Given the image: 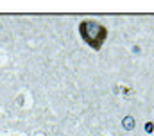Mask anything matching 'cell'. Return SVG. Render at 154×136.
Masks as SVG:
<instances>
[{
    "instance_id": "obj_1",
    "label": "cell",
    "mask_w": 154,
    "mask_h": 136,
    "mask_svg": "<svg viewBox=\"0 0 154 136\" xmlns=\"http://www.w3.org/2000/svg\"><path fill=\"white\" fill-rule=\"evenodd\" d=\"M79 31H81L82 39L90 47H93V48H100V45L106 39V27L100 25V23H97L95 20H84V22H81Z\"/></svg>"
}]
</instances>
